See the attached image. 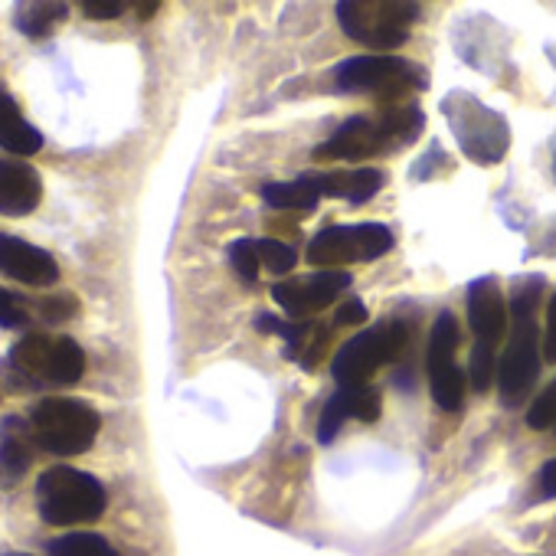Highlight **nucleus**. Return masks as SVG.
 <instances>
[{
  "mask_svg": "<svg viewBox=\"0 0 556 556\" xmlns=\"http://www.w3.org/2000/svg\"><path fill=\"white\" fill-rule=\"evenodd\" d=\"M109 491L105 484L73 465H53L37 478V510L50 527L92 523L105 514Z\"/></svg>",
  "mask_w": 556,
  "mask_h": 556,
  "instance_id": "nucleus-4",
  "label": "nucleus"
},
{
  "mask_svg": "<svg viewBox=\"0 0 556 556\" xmlns=\"http://www.w3.org/2000/svg\"><path fill=\"white\" fill-rule=\"evenodd\" d=\"M458 321L452 312H442L429 331V351H426V370H429V390L432 400L442 409H462L465 403V390H468V377L458 367L455 354H458Z\"/></svg>",
  "mask_w": 556,
  "mask_h": 556,
  "instance_id": "nucleus-12",
  "label": "nucleus"
},
{
  "mask_svg": "<svg viewBox=\"0 0 556 556\" xmlns=\"http://www.w3.org/2000/svg\"><path fill=\"white\" fill-rule=\"evenodd\" d=\"M258 193L275 210H315L325 197L318 174H305L299 180H275V184H265Z\"/></svg>",
  "mask_w": 556,
  "mask_h": 556,
  "instance_id": "nucleus-21",
  "label": "nucleus"
},
{
  "mask_svg": "<svg viewBox=\"0 0 556 556\" xmlns=\"http://www.w3.org/2000/svg\"><path fill=\"white\" fill-rule=\"evenodd\" d=\"M0 275L17 278L24 286H56L60 282V262L53 252L21 239L0 232Z\"/></svg>",
  "mask_w": 556,
  "mask_h": 556,
  "instance_id": "nucleus-14",
  "label": "nucleus"
},
{
  "mask_svg": "<svg viewBox=\"0 0 556 556\" xmlns=\"http://www.w3.org/2000/svg\"><path fill=\"white\" fill-rule=\"evenodd\" d=\"M543 361L556 364V292L546 308V338H543Z\"/></svg>",
  "mask_w": 556,
  "mask_h": 556,
  "instance_id": "nucleus-31",
  "label": "nucleus"
},
{
  "mask_svg": "<svg viewBox=\"0 0 556 556\" xmlns=\"http://www.w3.org/2000/svg\"><path fill=\"white\" fill-rule=\"evenodd\" d=\"M383 409V400L377 390L370 387H341L321 409V422H318V442L331 445L338 439V432L344 429L348 419H361V422H377Z\"/></svg>",
  "mask_w": 556,
  "mask_h": 556,
  "instance_id": "nucleus-16",
  "label": "nucleus"
},
{
  "mask_svg": "<svg viewBox=\"0 0 556 556\" xmlns=\"http://www.w3.org/2000/svg\"><path fill=\"white\" fill-rule=\"evenodd\" d=\"M79 11L89 21H118L125 14V4H122V0H83Z\"/></svg>",
  "mask_w": 556,
  "mask_h": 556,
  "instance_id": "nucleus-29",
  "label": "nucleus"
},
{
  "mask_svg": "<svg viewBox=\"0 0 556 556\" xmlns=\"http://www.w3.org/2000/svg\"><path fill=\"white\" fill-rule=\"evenodd\" d=\"M442 115L468 161L484 164V167L504 161L510 148V128L501 112L488 109L471 92L455 89L442 99Z\"/></svg>",
  "mask_w": 556,
  "mask_h": 556,
  "instance_id": "nucleus-7",
  "label": "nucleus"
},
{
  "mask_svg": "<svg viewBox=\"0 0 556 556\" xmlns=\"http://www.w3.org/2000/svg\"><path fill=\"white\" fill-rule=\"evenodd\" d=\"M455 164L445 157V151L439 148V144H429V151H426V157H419L416 164H413V180H429V177H435V170L439 174H448Z\"/></svg>",
  "mask_w": 556,
  "mask_h": 556,
  "instance_id": "nucleus-28",
  "label": "nucleus"
},
{
  "mask_svg": "<svg viewBox=\"0 0 556 556\" xmlns=\"http://www.w3.org/2000/svg\"><path fill=\"white\" fill-rule=\"evenodd\" d=\"M229 265H232V271L242 278V282H255L258 278V268H262V262H258V249H255V239H249V236H242V239H236V242H229Z\"/></svg>",
  "mask_w": 556,
  "mask_h": 556,
  "instance_id": "nucleus-25",
  "label": "nucleus"
},
{
  "mask_svg": "<svg viewBox=\"0 0 556 556\" xmlns=\"http://www.w3.org/2000/svg\"><path fill=\"white\" fill-rule=\"evenodd\" d=\"M0 148L17 157L43 151V131L27 122L24 109L17 105L8 86H0Z\"/></svg>",
  "mask_w": 556,
  "mask_h": 556,
  "instance_id": "nucleus-18",
  "label": "nucleus"
},
{
  "mask_svg": "<svg viewBox=\"0 0 556 556\" xmlns=\"http://www.w3.org/2000/svg\"><path fill=\"white\" fill-rule=\"evenodd\" d=\"M540 497H556V458H549L543 468H540Z\"/></svg>",
  "mask_w": 556,
  "mask_h": 556,
  "instance_id": "nucleus-32",
  "label": "nucleus"
},
{
  "mask_svg": "<svg viewBox=\"0 0 556 556\" xmlns=\"http://www.w3.org/2000/svg\"><path fill=\"white\" fill-rule=\"evenodd\" d=\"M351 289V271L348 268H318L305 278H286V282L271 286L275 305L292 321H308L312 315L334 305Z\"/></svg>",
  "mask_w": 556,
  "mask_h": 556,
  "instance_id": "nucleus-13",
  "label": "nucleus"
},
{
  "mask_svg": "<svg viewBox=\"0 0 556 556\" xmlns=\"http://www.w3.org/2000/svg\"><path fill=\"white\" fill-rule=\"evenodd\" d=\"M527 426L530 429H553L556 426V380L527 409Z\"/></svg>",
  "mask_w": 556,
  "mask_h": 556,
  "instance_id": "nucleus-27",
  "label": "nucleus"
},
{
  "mask_svg": "<svg viewBox=\"0 0 556 556\" xmlns=\"http://www.w3.org/2000/svg\"><path fill=\"white\" fill-rule=\"evenodd\" d=\"M43 200L40 170L27 161L0 157V216H30Z\"/></svg>",
  "mask_w": 556,
  "mask_h": 556,
  "instance_id": "nucleus-17",
  "label": "nucleus"
},
{
  "mask_svg": "<svg viewBox=\"0 0 556 556\" xmlns=\"http://www.w3.org/2000/svg\"><path fill=\"white\" fill-rule=\"evenodd\" d=\"M8 364L24 377L30 390H60L86 377V351L70 334L30 331L14 341Z\"/></svg>",
  "mask_w": 556,
  "mask_h": 556,
  "instance_id": "nucleus-3",
  "label": "nucleus"
},
{
  "mask_svg": "<svg viewBox=\"0 0 556 556\" xmlns=\"http://www.w3.org/2000/svg\"><path fill=\"white\" fill-rule=\"evenodd\" d=\"M30 325H34L30 302H24L21 295H14V292H8L4 286H0V328L30 334Z\"/></svg>",
  "mask_w": 556,
  "mask_h": 556,
  "instance_id": "nucleus-24",
  "label": "nucleus"
},
{
  "mask_svg": "<svg viewBox=\"0 0 556 556\" xmlns=\"http://www.w3.org/2000/svg\"><path fill=\"white\" fill-rule=\"evenodd\" d=\"M321 193L348 200L354 206H364L370 197H377L387 184L383 170L377 167H361V170H334V174H318Z\"/></svg>",
  "mask_w": 556,
  "mask_h": 556,
  "instance_id": "nucleus-19",
  "label": "nucleus"
},
{
  "mask_svg": "<svg viewBox=\"0 0 556 556\" xmlns=\"http://www.w3.org/2000/svg\"><path fill=\"white\" fill-rule=\"evenodd\" d=\"M549 154H553V180H556V135H553V141H549Z\"/></svg>",
  "mask_w": 556,
  "mask_h": 556,
  "instance_id": "nucleus-36",
  "label": "nucleus"
},
{
  "mask_svg": "<svg viewBox=\"0 0 556 556\" xmlns=\"http://www.w3.org/2000/svg\"><path fill=\"white\" fill-rule=\"evenodd\" d=\"M419 14V4H409V0H344L338 4L341 30L370 50L403 47Z\"/></svg>",
  "mask_w": 556,
  "mask_h": 556,
  "instance_id": "nucleus-9",
  "label": "nucleus"
},
{
  "mask_svg": "<svg viewBox=\"0 0 556 556\" xmlns=\"http://www.w3.org/2000/svg\"><path fill=\"white\" fill-rule=\"evenodd\" d=\"M426 128V115L416 105H380L374 115L348 118L321 148L315 161H367L413 144Z\"/></svg>",
  "mask_w": 556,
  "mask_h": 556,
  "instance_id": "nucleus-2",
  "label": "nucleus"
},
{
  "mask_svg": "<svg viewBox=\"0 0 556 556\" xmlns=\"http://www.w3.org/2000/svg\"><path fill=\"white\" fill-rule=\"evenodd\" d=\"M258 249V262L271 271V275H289L299 262L295 249L289 242H278V239H255Z\"/></svg>",
  "mask_w": 556,
  "mask_h": 556,
  "instance_id": "nucleus-23",
  "label": "nucleus"
},
{
  "mask_svg": "<svg viewBox=\"0 0 556 556\" xmlns=\"http://www.w3.org/2000/svg\"><path fill=\"white\" fill-rule=\"evenodd\" d=\"M27 419L40 452H50L56 458L86 455L102 429L99 409L76 396H47L30 409Z\"/></svg>",
  "mask_w": 556,
  "mask_h": 556,
  "instance_id": "nucleus-5",
  "label": "nucleus"
},
{
  "mask_svg": "<svg viewBox=\"0 0 556 556\" xmlns=\"http://www.w3.org/2000/svg\"><path fill=\"white\" fill-rule=\"evenodd\" d=\"M40 445L27 416L0 419V491H14L34 468Z\"/></svg>",
  "mask_w": 556,
  "mask_h": 556,
  "instance_id": "nucleus-15",
  "label": "nucleus"
},
{
  "mask_svg": "<svg viewBox=\"0 0 556 556\" xmlns=\"http://www.w3.org/2000/svg\"><path fill=\"white\" fill-rule=\"evenodd\" d=\"M0 556H34V553H24V549H11V553H0Z\"/></svg>",
  "mask_w": 556,
  "mask_h": 556,
  "instance_id": "nucleus-37",
  "label": "nucleus"
},
{
  "mask_svg": "<svg viewBox=\"0 0 556 556\" xmlns=\"http://www.w3.org/2000/svg\"><path fill=\"white\" fill-rule=\"evenodd\" d=\"M530 255H556V219L543 229V236L533 242V252Z\"/></svg>",
  "mask_w": 556,
  "mask_h": 556,
  "instance_id": "nucleus-33",
  "label": "nucleus"
},
{
  "mask_svg": "<svg viewBox=\"0 0 556 556\" xmlns=\"http://www.w3.org/2000/svg\"><path fill=\"white\" fill-rule=\"evenodd\" d=\"M393 249V229L383 223H341L321 229L308 242V262L318 268H348L354 262H374Z\"/></svg>",
  "mask_w": 556,
  "mask_h": 556,
  "instance_id": "nucleus-11",
  "label": "nucleus"
},
{
  "mask_svg": "<svg viewBox=\"0 0 556 556\" xmlns=\"http://www.w3.org/2000/svg\"><path fill=\"white\" fill-rule=\"evenodd\" d=\"M70 21V4L60 0H24L14 8V27L30 40H47Z\"/></svg>",
  "mask_w": 556,
  "mask_h": 556,
  "instance_id": "nucleus-20",
  "label": "nucleus"
},
{
  "mask_svg": "<svg viewBox=\"0 0 556 556\" xmlns=\"http://www.w3.org/2000/svg\"><path fill=\"white\" fill-rule=\"evenodd\" d=\"M47 556H118V549L102 536L89 530H73L47 543Z\"/></svg>",
  "mask_w": 556,
  "mask_h": 556,
  "instance_id": "nucleus-22",
  "label": "nucleus"
},
{
  "mask_svg": "<svg viewBox=\"0 0 556 556\" xmlns=\"http://www.w3.org/2000/svg\"><path fill=\"white\" fill-rule=\"evenodd\" d=\"M367 321V305L361 302V299H348L341 308H338V315H334V325H341V328H348V325H364Z\"/></svg>",
  "mask_w": 556,
  "mask_h": 556,
  "instance_id": "nucleus-30",
  "label": "nucleus"
},
{
  "mask_svg": "<svg viewBox=\"0 0 556 556\" xmlns=\"http://www.w3.org/2000/svg\"><path fill=\"white\" fill-rule=\"evenodd\" d=\"M334 89L338 92H370L383 105H393L396 99L429 89V73L403 56H351L341 66H334Z\"/></svg>",
  "mask_w": 556,
  "mask_h": 556,
  "instance_id": "nucleus-8",
  "label": "nucleus"
},
{
  "mask_svg": "<svg viewBox=\"0 0 556 556\" xmlns=\"http://www.w3.org/2000/svg\"><path fill=\"white\" fill-rule=\"evenodd\" d=\"M546 56H549V63H553V70H556V43H546Z\"/></svg>",
  "mask_w": 556,
  "mask_h": 556,
  "instance_id": "nucleus-35",
  "label": "nucleus"
},
{
  "mask_svg": "<svg viewBox=\"0 0 556 556\" xmlns=\"http://www.w3.org/2000/svg\"><path fill=\"white\" fill-rule=\"evenodd\" d=\"M161 11V4H135V14L141 17V21H148V17H154Z\"/></svg>",
  "mask_w": 556,
  "mask_h": 556,
  "instance_id": "nucleus-34",
  "label": "nucleus"
},
{
  "mask_svg": "<svg viewBox=\"0 0 556 556\" xmlns=\"http://www.w3.org/2000/svg\"><path fill=\"white\" fill-rule=\"evenodd\" d=\"M540 295H543L540 275L520 278L510 295V331H507L510 338H507V351L497 364V396H501L504 409L523 406L540 377V364H543L540 325H536Z\"/></svg>",
  "mask_w": 556,
  "mask_h": 556,
  "instance_id": "nucleus-1",
  "label": "nucleus"
},
{
  "mask_svg": "<svg viewBox=\"0 0 556 556\" xmlns=\"http://www.w3.org/2000/svg\"><path fill=\"white\" fill-rule=\"evenodd\" d=\"M79 315V299L76 295H50V299H40L37 302V318L43 321V325H66V321H73Z\"/></svg>",
  "mask_w": 556,
  "mask_h": 556,
  "instance_id": "nucleus-26",
  "label": "nucleus"
},
{
  "mask_svg": "<svg viewBox=\"0 0 556 556\" xmlns=\"http://www.w3.org/2000/svg\"><path fill=\"white\" fill-rule=\"evenodd\" d=\"M468 325L475 334L468 380L475 393H488V387L497 380V348L507 334V308L494 275H481L468 286Z\"/></svg>",
  "mask_w": 556,
  "mask_h": 556,
  "instance_id": "nucleus-6",
  "label": "nucleus"
},
{
  "mask_svg": "<svg viewBox=\"0 0 556 556\" xmlns=\"http://www.w3.org/2000/svg\"><path fill=\"white\" fill-rule=\"evenodd\" d=\"M409 328L400 318H387L370 331L351 338L331 364V374L341 387H367V380L390 361H396L406 348Z\"/></svg>",
  "mask_w": 556,
  "mask_h": 556,
  "instance_id": "nucleus-10",
  "label": "nucleus"
}]
</instances>
